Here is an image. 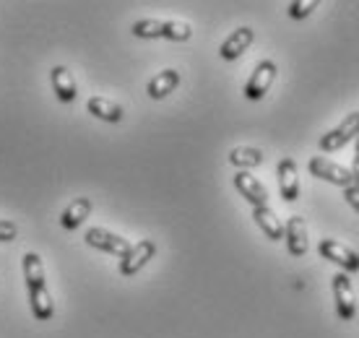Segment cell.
Here are the masks:
<instances>
[{"mask_svg":"<svg viewBox=\"0 0 359 338\" xmlns=\"http://www.w3.org/2000/svg\"><path fill=\"white\" fill-rule=\"evenodd\" d=\"M252 219L255 224L261 227V231L269 237V240H284V224L278 219L273 211H271L269 205H258V208H252Z\"/></svg>","mask_w":359,"mask_h":338,"instance_id":"cell-13","label":"cell"},{"mask_svg":"<svg viewBox=\"0 0 359 338\" xmlns=\"http://www.w3.org/2000/svg\"><path fill=\"white\" fill-rule=\"evenodd\" d=\"M24 278H27L32 315H34L39 323L50 320L55 312V302H53V297H50V289H47L42 258H39L36 252H27V255H24Z\"/></svg>","mask_w":359,"mask_h":338,"instance_id":"cell-1","label":"cell"},{"mask_svg":"<svg viewBox=\"0 0 359 338\" xmlns=\"http://www.w3.org/2000/svg\"><path fill=\"white\" fill-rule=\"evenodd\" d=\"M307 169H310L313 177H320V180H325V182H331V185L344 187V190L354 185L351 169L341 167V164H333V161L323 159V156H313L310 164H307Z\"/></svg>","mask_w":359,"mask_h":338,"instance_id":"cell-2","label":"cell"},{"mask_svg":"<svg viewBox=\"0 0 359 338\" xmlns=\"http://www.w3.org/2000/svg\"><path fill=\"white\" fill-rule=\"evenodd\" d=\"M354 156L359 159V135H357V149H354Z\"/></svg>","mask_w":359,"mask_h":338,"instance_id":"cell-24","label":"cell"},{"mask_svg":"<svg viewBox=\"0 0 359 338\" xmlns=\"http://www.w3.org/2000/svg\"><path fill=\"white\" fill-rule=\"evenodd\" d=\"M359 135V112H351L341 120V125H336L333 130L320 138V151H339L344 149L351 138H357Z\"/></svg>","mask_w":359,"mask_h":338,"instance_id":"cell-3","label":"cell"},{"mask_svg":"<svg viewBox=\"0 0 359 338\" xmlns=\"http://www.w3.org/2000/svg\"><path fill=\"white\" fill-rule=\"evenodd\" d=\"M252 39H255V32H252L250 27H240L237 32H232V34L226 36L224 45L219 47V55H222L224 60H237V58L252 45Z\"/></svg>","mask_w":359,"mask_h":338,"instance_id":"cell-12","label":"cell"},{"mask_svg":"<svg viewBox=\"0 0 359 338\" xmlns=\"http://www.w3.org/2000/svg\"><path fill=\"white\" fill-rule=\"evenodd\" d=\"M154 252H156V245L151 240H141L135 242V245H130V250L120 258V273L123 276H135L154 258Z\"/></svg>","mask_w":359,"mask_h":338,"instance_id":"cell-8","label":"cell"},{"mask_svg":"<svg viewBox=\"0 0 359 338\" xmlns=\"http://www.w3.org/2000/svg\"><path fill=\"white\" fill-rule=\"evenodd\" d=\"M318 252H320L325 260L336 263L339 268L349 271V273H357V271H359V255L351 248L341 245L339 240H320V245H318Z\"/></svg>","mask_w":359,"mask_h":338,"instance_id":"cell-7","label":"cell"},{"mask_svg":"<svg viewBox=\"0 0 359 338\" xmlns=\"http://www.w3.org/2000/svg\"><path fill=\"white\" fill-rule=\"evenodd\" d=\"M18 237V227L8 219H0V242H13Z\"/></svg>","mask_w":359,"mask_h":338,"instance_id":"cell-22","label":"cell"},{"mask_svg":"<svg viewBox=\"0 0 359 338\" xmlns=\"http://www.w3.org/2000/svg\"><path fill=\"white\" fill-rule=\"evenodd\" d=\"M276 62L273 60H261L258 65H255V71H252L250 81L245 83V97L250 99V102H258V99H263L266 94H269L271 83L276 81Z\"/></svg>","mask_w":359,"mask_h":338,"instance_id":"cell-4","label":"cell"},{"mask_svg":"<svg viewBox=\"0 0 359 338\" xmlns=\"http://www.w3.org/2000/svg\"><path fill=\"white\" fill-rule=\"evenodd\" d=\"M86 109H89V115L99 117V120H104V123H120L123 120V107L112 102V99H104V97H91L86 102Z\"/></svg>","mask_w":359,"mask_h":338,"instance_id":"cell-17","label":"cell"},{"mask_svg":"<svg viewBox=\"0 0 359 338\" xmlns=\"http://www.w3.org/2000/svg\"><path fill=\"white\" fill-rule=\"evenodd\" d=\"M229 164H234V167H243V169L258 167V164H263V154L258 151V149L240 146V149H232V151H229Z\"/></svg>","mask_w":359,"mask_h":338,"instance_id":"cell-18","label":"cell"},{"mask_svg":"<svg viewBox=\"0 0 359 338\" xmlns=\"http://www.w3.org/2000/svg\"><path fill=\"white\" fill-rule=\"evenodd\" d=\"M344 198H346V203H349L351 208L359 214V187L357 185L346 187V190H344Z\"/></svg>","mask_w":359,"mask_h":338,"instance_id":"cell-23","label":"cell"},{"mask_svg":"<svg viewBox=\"0 0 359 338\" xmlns=\"http://www.w3.org/2000/svg\"><path fill=\"white\" fill-rule=\"evenodd\" d=\"M284 240H287V250L289 255L294 258H302L307 252V224L302 216H289L287 227H284Z\"/></svg>","mask_w":359,"mask_h":338,"instance_id":"cell-9","label":"cell"},{"mask_svg":"<svg viewBox=\"0 0 359 338\" xmlns=\"http://www.w3.org/2000/svg\"><path fill=\"white\" fill-rule=\"evenodd\" d=\"M83 240H86V245H91V248L102 250V252H109V255H117V258H123L128 250H130V242H128L126 237H120L115 231L102 229V227H91Z\"/></svg>","mask_w":359,"mask_h":338,"instance_id":"cell-6","label":"cell"},{"mask_svg":"<svg viewBox=\"0 0 359 338\" xmlns=\"http://www.w3.org/2000/svg\"><path fill=\"white\" fill-rule=\"evenodd\" d=\"M53 89H55V97L60 99V102H73L76 99V94H79V89H76V79L71 76V71L65 68V65H55L53 68Z\"/></svg>","mask_w":359,"mask_h":338,"instance_id":"cell-15","label":"cell"},{"mask_svg":"<svg viewBox=\"0 0 359 338\" xmlns=\"http://www.w3.org/2000/svg\"><path fill=\"white\" fill-rule=\"evenodd\" d=\"M333 299H336V312L341 320H354L357 315V297H354V286H351L346 273H336L331 278Z\"/></svg>","mask_w":359,"mask_h":338,"instance_id":"cell-5","label":"cell"},{"mask_svg":"<svg viewBox=\"0 0 359 338\" xmlns=\"http://www.w3.org/2000/svg\"><path fill=\"white\" fill-rule=\"evenodd\" d=\"M177 86H180V73L175 71V68H167V71L156 73V76L149 81L146 94H149L151 99H164V97H170Z\"/></svg>","mask_w":359,"mask_h":338,"instance_id":"cell-14","label":"cell"},{"mask_svg":"<svg viewBox=\"0 0 359 338\" xmlns=\"http://www.w3.org/2000/svg\"><path fill=\"white\" fill-rule=\"evenodd\" d=\"M89 214H91V201H89V198H76V201L65 208L63 214H60V227H63V229H68V231L79 229V227L89 219Z\"/></svg>","mask_w":359,"mask_h":338,"instance_id":"cell-16","label":"cell"},{"mask_svg":"<svg viewBox=\"0 0 359 338\" xmlns=\"http://www.w3.org/2000/svg\"><path fill=\"white\" fill-rule=\"evenodd\" d=\"M164 32V21L159 18H141L133 24V34L138 39H159Z\"/></svg>","mask_w":359,"mask_h":338,"instance_id":"cell-19","label":"cell"},{"mask_svg":"<svg viewBox=\"0 0 359 338\" xmlns=\"http://www.w3.org/2000/svg\"><path fill=\"white\" fill-rule=\"evenodd\" d=\"M234 187L240 190V196L252 205V208H258V205H269V190L258 182V180L248 175V172H240V175H234Z\"/></svg>","mask_w":359,"mask_h":338,"instance_id":"cell-11","label":"cell"},{"mask_svg":"<svg viewBox=\"0 0 359 338\" xmlns=\"http://www.w3.org/2000/svg\"><path fill=\"white\" fill-rule=\"evenodd\" d=\"M164 39H172V42H188L193 36V29L185 21H164Z\"/></svg>","mask_w":359,"mask_h":338,"instance_id":"cell-20","label":"cell"},{"mask_svg":"<svg viewBox=\"0 0 359 338\" xmlns=\"http://www.w3.org/2000/svg\"><path fill=\"white\" fill-rule=\"evenodd\" d=\"M278 193L287 203H294L299 198V175H297V164L292 159H281L278 161Z\"/></svg>","mask_w":359,"mask_h":338,"instance_id":"cell-10","label":"cell"},{"mask_svg":"<svg viewBox=\"0 0 359 338\" xmlns=\"http://www.w3.org/2000/svg\"><path fill=\"white\" fill-rule=\"evenodd\" d=\"M315 8H318V3H315V0H294V3H289V16L292 18H307Z\"/></svg>","mask_w":359,"mask_h":338,"instance_id":"cell-21","label":"cell"}]
</instances>
